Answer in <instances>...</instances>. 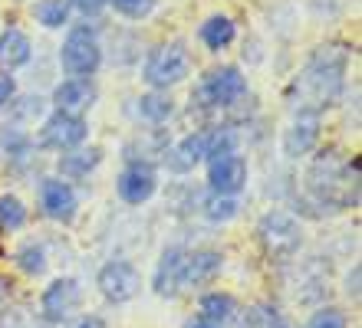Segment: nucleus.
<instances>
[{
	"instance_id": "2",
	"label": "nucleus",
	"mask_w": 362,
	"mask_h": 328,
	"mask_svg": "<svg viewBox=\"0 0 362 328\" xmlns=\"http://www.w3.org/2000/svg\"><path fill=\"white\" fill-rule=\"evenodd\" d=\"M191 73V53L181 40H172V43H162L155 47L145 59V69H142V79L152 85L155 92L162 89H172V85L185 83V75Z\"/></svg>"
},
{
	"instance_id": "33",
	"label": "nucleus",
	"mask_w": 362,
	"mask_h": 328,
	"mask_svg": "<svg viewBox=\"0 0 362 328\" xmlns=\"http://www.w3.org/2000/svg\"><path fill=\"white\" fill-rule=\"evenodd\" d=\"M73 328H105V322L99 315H86V319H79Z\"/></svg>"
},
{
	"instance_id": "10",
	"label": "nucleus",
	"mask_w": 362,
	"mask_h": 328,
	"mask_svg": "<svg viewBox=\"0 0 362 328\" xmlns=\"http://www.w3.org/2000/svg\"><path fill=\"white\" fill-rule=\"evenodd\" d=\"M211 154V131H191L181 141L165 148V164L175 174H188Z\"/></svg>"
},
{
	"instance_id": "28",
	"label": "nucleus",
	"mask_w": 362,
	"mask_h": 328,
	"mask_svg": "<svg viewBox=\"0 0 362 328\" xmlns=\"http://www.w3.org/2000/svg\"><path fill=\"white\" fill-rule=\"evenodd\" d=\"M306 328H346V315L339 309H320Z\"/></svg>"
},
{
	"instance_id": "25",
	"label": "nucleus",
	"mask_w": 362,
	"mask_h": 328,
	"mask_svg": "<svg viewBox=\"0 0 362 328\" xmlns=\"http://www.w3.org/2000/svg\"><path fill=\"white\" fill-rule=\"evenodd\" d=\"M240 328H290L284 322V315L270 305H254V309L244 312V319H240Z\"/></svg>"
},
{
	"instance_id": "6",
	"label": "nucleus",
	"mask_w": 362,
	"mask_h": 328,
	"mask_svg": "<svg viewBox=\"0 0 362 328\" xmlns=\"http://www.w3.org/2000/svg\"><path fill=\"white\" fill-rule=\"evenodd\" d=\"M83 305V286L73 276H63V279H53L40 296V315L49 322V325H63L79 312Z\"/></svg>"
},
{
	"instance_id": "12",
	"label": "nucleus",
	"mask_w": 362,
	"mask_h": 328,
	"mask_svg": "<svg viewBox=\"0 0 362 328\" xmlns=\"http://www.w3.org/2000/svg\"><path fill=\"white\" fill-rule=\"evenodd\" d=\"M185 260H188V250H185V246H168V250H165L152 272L155 296H162V299H175V296H178L181 279H185Z\"/></svg>"
},
{
	"instance_id": "34",
	"label": "nucleus",
	"mask_w": 362,
	"mask_h": 328,
	"mask_svg": "<svg viewBox=\"0 0 362 328\" xmlns=\"http://www.w3.org/2000/svg\"><path fill=\"white\" fill-rule=\"evenodd\" d=\"M185 328H221V325H218V322H208V319H201V315H194V319H191Z\"/></svg>"
},
{
	"instance_id": "20",
	"label": "nucleus",
	"mask_w": 362,
	"mask_h": 328,
	"mask_svg": "<svg viewBox=\"0 0 362 328\" xmlns=\"http://www.w3.org/2000/svg\"><path fill=\"white\" fill-rule=\"evenodd\" d=\"M198 315L224 325V322L234 315V296H228V292H204L198 302Z\"/></svg>"
},
{
	"instance_id": "27",
	"label": "nucleus",
	"mask_w": 362,
	"mask_h": 328,
	"mask_svg": "<svg viewBox=\"0 0 362 328\" xmlns=\"http://www.w3.org/2000/svg\"><path fill=\"white\" fill-rule=\"evenodd\" d=\"M115 13H122L125 20H145L155 10V0H109Z\"/></svg>"
},
{
	"instance_id": "14",
	"label": "nucleus",
	"mask_w": 362,
	"mask_h": 328,
	"mask_svg": "<svg viewBox=\"0 0 362 328\" xmlns=\"http://www.w3.org/2000/svg\"><path fill=\"white\" fill-rule=\"evenodd\" d=\"M99 99L95 92V85L89 79H63V83L53 89V105H57V112H66V115H79L89 112Z\"/></svg>"
},
{
	"instance_id": "18",
	"label": "nucleus",
	"mask_w": 362,
	"mask_h": 328,
	"mask_svg": "<svg viewBox=\"0 0 362 328\" xmlns=\"http://www.w3.org/2000/svg\"><path fill=\"white\" fill-rule=\"evenodd\" d=\"M201 43L211 49V53H221V49H228L230 43H234V37H238V27H234V20L224 17V13H214V17H208L204 23H201L198 30Z\"/></svg>"
},
{
	"instance_id": "1",
	"label": "nucleus",
	"mask_w": 362,
	"mask_h": 328,
	"mask_svg": "<svg viewBox=\"0 0 362 328\" xmlns=\"http://www.w3.org/2000/svg\"><path fill=\"white\" fill-rule=\"evenodd\" d=\"M349 53L339 47H320L316 56L303 66V73L293 79L290 85V102L296 112L320 115V109L336 102V95L343 89V75Z\"/></svg>"
},
{
	"instance_id": "26",
	"label": "nucleus",
	"mask_w": 362,
	"mask_h": 328,
	"mask_svg": "<svg viewBox=\"0 0 362 328\" xmlns=\"http://www.w3.org/2000/svg\"><path fill=\"white\" fill-rule=\"evenodd\" d=\"M27 224V207L23 200L13 194L0 197V230H17V226Z\"/></svg>"
},
{
	"instance_id": "35",
	"label": "nucleus",
	"mask_w": 362,
	"mask_h": 328,
	"mask_svg": "<svg viewBox=\"0 0 362 328\" xmlns=\"http://www.w3.org/2000/svg\"><path fill=\"white\" fill-rule=\"evenodd\" d=\"M13 328H37L33 322H20V325H13Z\"/></svg>"
},
{
	"instance_id": "3",
	"label": "nucleus",
	"mask_w": 362,
	"mask_h": 328,
	"mask_svg": "<svg viewBox=\"0 0 362 328\" xmlns=\"http://www.w3.org/2000/svg\"><path fill=\"white\" fill-rule=\"evenodd\" d=\"M257 240L270 260H293L303 246V226L286 210H270V214L260 217Z\"/></svg>"
},
{
	"instance_id": "32",
	"label": "nucleus",
	"mask_w": 362,
	"mask_h": 328,
	"mask_svg": "<svg viewBox=\"0 0 362 328\" xmlns=\"http://www.w3.org/2000/svg\"><path fill=\"white\" fill-rule=\"evenodd\" d=\"M10 296H13V289H10V282L0 276V312L7 309V302H10Z\"/></svg>"
},
{
	"instance_id": "9",
	"label": "nucleus",
	"mask_w": 362,
	"mask_h": 328,
	"mask_svg": "<svg viewBox=\"0 0 362 328\" xmlns=\"http://www.w3.org/2000/svg\"><path fill=\"white\" fill-rule=\"evenodd\" d=\"M155 190H158V174L148 161L125 164L115 178V194L122 197L125 204H145V200H152Z\"/></svg>"
},
{
	"instance_id": "15",
	"label": "nucleus",
	"mask_w": 362,
	"mask_h": 328,
	"mask_svg": "<svg viewBox=\"0 0 362 328\" xmlns=\"http://www.w3.org/2000/svg\"><path fill=\"white\" fill-rule=\"evenodd\" d=\"M224 269V256L218 250H194L185 260V279H181V289H201L214 282Z\"/></svg>"
},
{
	"instance_id": "11",
	"label": "nucleus",
	"mask_w": 362,
	"mask_h": 328,
	"mask_svg": "<svg viewBox=\"0 0 362 328\" xmlns=\"http://www.w3.org/2000/svg\"><path fill=\"white\" fill-rule=\"evenodd\" d=\"M208 184H211V194L234 197L244 184H247V161L240 158L238 151H234V154H218V158H211Z\"/></svg>"
},
{
	"instance_id": "16",
	"label": "nucleus",
	"mask_w": 362,
	"mask_h": 328,
	"mask_svg": "<svg viewBox=\"0 0 362 328\" xmlns=\"http://www.w3.org/2000/svg\"><path fill=\"white\" fill-rule=\"evenodd\" d=\"M316 141H320V115L300 112L290 122V128L284 131V154L286 158H303L316 148Z\"/></svg>"
},
{
	"instance_id": "21",
	"label": "nucleus",
	"mask_w": 362,
	"mask_h": 328,
	"mask_svg": "<svg viewBox=\"0 0 362 328\" xmlns=\"http://www.w3.org/2000/svg\"><path fill=\"white\" fill-rule=\"evenodd\" d=\"M69 7H73L69 0H37L33 4V17H37L40 27L59 30L69 20Z\"/></svg>"
},
{
	"instance_id": "30",
	"label": "nucleus",
	"mask_w": 362,
	"mask_h": 328,
	"mask_svg": "<svg viewBox=\"0 0 362 328\" xmlns=\"http://www.w3.org/2000/svg\"><path fill=\"white\" fill-rule=\"evenodd\" d=\"M346 296L359 299V266H353V269H349V276H346Z\"/></svg>"
},
{
	"instance_id": "19",
	"label": "nucleus",
	"mask_w": 362,
	"mask_h": 328,
	"mask_svg": "<svg viewBox=\"0 0 362 328\" xmlns=\"http://www.w3.org/2000/svg\"><path fill=\"white\" fill-rule=\"evenodd\" d=\"M99 161H103V151L99 148L63 151V158H59V174H63V178H86L89 171L99 168Z\"/></svg>"
},
{
	"instance_id": "4",
	"label": "nucleus",
	"mask_w": 362,
	"mask_h": 328,
	"mask_svg": "<svg viewBox=\"0 0 362 328\" xmlns=\"http://www.w3.org/2000/svg\"><path fill=\"white\" fill-rule=\"evenodd\" d=\"M244 95H247L244 73L238 66H221V69H211L208 75H201V83L191 92V102L201 105V109H224V105H234Z\"/></svg>"
},
{
	"instance_id": "8",
	"label": "nucleus",
	"mask_w": 362,
	"mask_h": 328,
	"mask_svg": "<svg viewBox=\"0 0 362 328\" xmlns=\"http://www.w3.org/2000/svg\"><path fill=\"white\" fill-rule=\"evenodd\" d=\"M89 135V125L79 115H66V112H53L40 128V145L53 151H73L79 148Z\"/></svg>"
},
{
	"instance_id": "29",
	"label": "nucleus",
	"mask_w": 362,
	"mask_h": 328,
	"mask_svg": "<svg viewBox=\"0 0 362 328\" xmlns=\"http://www.w3.org/2000/svg\"><path fill=\"white\" fill-rule=\"evenodd\" d=\"M13 92H17V83H13V75L0 73V109H4V105H10Z\"/></svg>"
},
{
	"instance_id": "24",
	"label": "nucleus",
	"mask_w": 362,
	"mask_h": 328,
	"mask_svg": "<svg viewBox=\"0 0 362 328\" xmlns=\"http://www.w3.org/2000/svg\"><path fill=\"white\" fill-rule=\"evenodd\" d=\"M204 217L208 220H214V224H228V220H234L240 210V204L234 200V197H221V194H211L204 197Z\"/></svg>"
},
{
	"instance_id": "7",
	"label": "nucleus",
	"mask_w": 362,
	"mask_h": 328,
	"mask_svg": "<svg viewBox=\"0 0 362 328\" xmlns=\"http://www.w3.org/2000/svg\"><path fill=\"white\" fill-rule=\"evenodd\" d=\"M95 286H99V292H103L105 302L122 305V302H132L135 296L142 292V272L135 269L129 260H112L99 269Z\"/></svg>"
},
{
	"instance_id": "13",
	"label": "nucleus",
	"mask_w": 362,
	"mask_h": 328,
	"mask_svg": "<svg viewBox=\"0 0 362 328\" xmlns=\"http://www.w3.org/2000/svg\"><path fill=\"white\" fill-rule=\"evenodd\" d=\"M40 207H43V214L49 220H59V224H69L73 217H76V190L69 188L66 181L59 178H47L40 184Z\"/></svg>"
},
{
	"instance_id": "23",
	"label": "nucleus",
	"mask_w": 362,
	"mask_h": 328,
	"mask_svg": "<svg viewBox=\"0 0 362 328\" xmlns=\"http://www.w3.org/2000/svg\"><path fill=\"white\" fill-rule=\"evenodd\" d=\"M13 260H17V266L27 272V276H43V272H47V250L40 243H23Z\"/></svg>"
},
{
	"instance_id": "22",
	"label": "nucleus",
	"mask_w": 362,
	"mask_h": 328,
	"mask_svg": "<svg viewBox=\"0 0 362 328\" xmlns=\"http://www.w3.org/2000/svg\"><path fill=\"white\" fill-rule=\"evenodd\" d=\"M139 115L142 119H148V122H168L175 115V102H172V95L168 92H148L139 99Z\"/></svg>"
},
{
	"instance_id": "17",
	"label": "nucleus",
	"mask_w": 362,
	"mask_h": 328,
	"mask_svg": "<svg viewBox=\"0 0 362 328\" xmlns=\"http://www.w3.org/2000/svg\"><path fill=\"white\" fill-rule=\"evenodd\" d=\"M33 56V43L23 30H4L0 33V69H20Z\"/></svg>"
},
{
	"instance_id": "31",
	"label": "nucleus",
	"mask_w": 362,
	"mask_h": 328,
	"mask_svg": "<svg viewBox=\"0 0 362 328\" xmlns=\"http://www.w3.org/2000/svg\"><path fill=\"white\" fill-rule=\"evenodd\" d=\"M73 4H76L83 13H95V10L103 7V4H109V0H73Z\"/></svg>"
},
{
	"instance_id": "5",
	"label": "nucleus",
	"mask_w": 362,
	"mask_h": 328,
	"mask_svg": "<svg viewBox=\"0 0 362 328\" xmlns=\"http://www.w3.org/2000/svg\"><path fill=\"white\" fill-rule=\"evenodd\" d=\"M103 63V47H99V40L89 27H76L69 30L66 40H63V47H59V66H63V73L73 75V79H86L99 69Z\"/></svg>"
}]
</instances>
